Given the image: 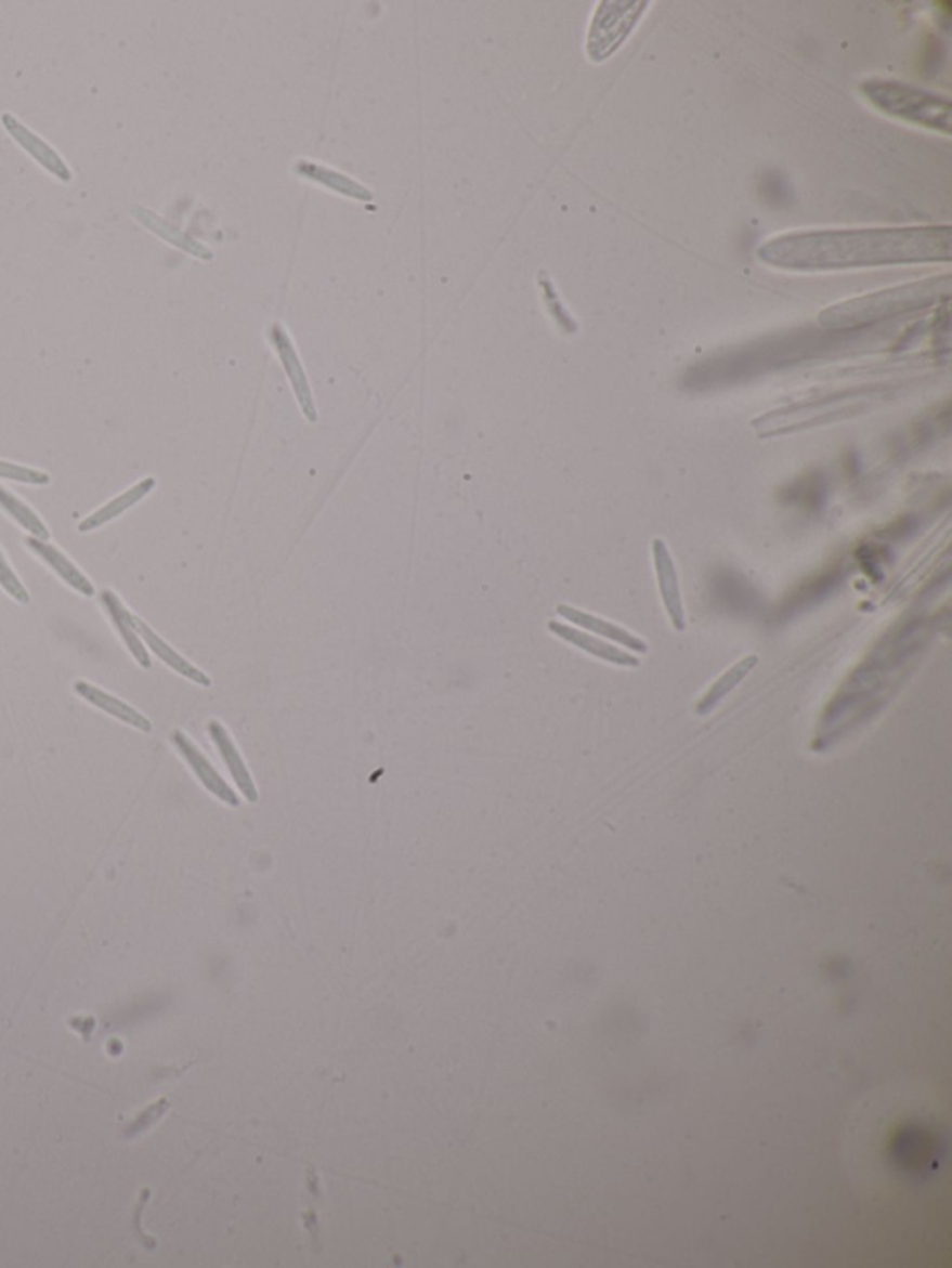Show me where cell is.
<instances>
[{"label":"cell","mask_w":952,"mask_h":1268,"mask_svg":"<svg viewBox=\"0 0 952 1268\" xmlns=\"http://www.w3.org/2000/svg\"><path fill=\"white\" fill-rule=\"evenodd\" d=\"M650 2L645 0H607L601 2L591 17L586 53L591 62H604L624 45L630 32L644 17Z\"/></svg>","instance_id":"277c9868"},{"label":"cell","mask_w":952,"mask_h":1268,"mask_svg":"<svg viewBox=\"0 0 952 1268\" xmlns=\"http://www.w3.org/2000/svg\"><path fill=\"white\" fill-rule=\"evenodd\" d=\"M101 603H103V606H105V611L108 612V616H110V619H113L116 631L119 632V637L123 638V642H126L127 648H129V651H131V655L134 657V661H136V663H139L142 668H145V670H147V668H152V658H149V653H147V650H145V645L142 644V638L139 637V632H136V629H134V624H132L134 614H131V612L127 611L126 606H123V603L119 601L118 596H116L114 592H110V590H103V592H101Z\"/></svg>","instance_id":"4fadbf2b"},{"label":"cell","mask_w":952,"mask_h":1268,"mask_svg":"<svg viewBox=\"0 0 952 1268\" xmlns=\"http://www.w3.org/2000/svg\"><path fill=\"white\" fill-rule=\"evenodd\" d=\"M134 629L139 632V637L144 640L145 644L149 645V650L157 655L162 663L168 664L171 670L178 671L179 676L191 679L192 683L201 684V687H210L209 677L205 676L204 671L196 668L194 664L188 663L186 658L181 657L178 651L171 650L170 645L166 644L162 638L158 637L157 632L149 629V625L144 624L142 619L132 618Z\"/></svg>","instance_id":"5bb4252c"},{"label":"cell","mask_w":952,"mask_h":1268,"mask_svg":"<svg viewBox=\"0 0 952 1268\" xmlns=\"http://www.w3.org/2000/svg\"><path fill=\"white\" fill-rule=\"evenodd\" d=\"M756 655H749V657L739 661L733 668H729L722 677H718L715 683L710 684L709 691L705 692L702 700L697 702V715H709L710 710L715 709L716 705L720 704L729 692L735 691L739 683L744 681V677L756 668Z\"/></svg>","instance_id":"ac0fdd59"},{"label":"cell","mask_w":952,"mask_h":1268,"mask_svg":"<svg viewBox=\"0 0 952 1268\" xmlns=\"http://www.w3.org/2000/svg\"><path fill=\"white\" fill-rule=\"evenodd\" d=\"M0 508H2V510H4V512H6L8 515H10V518H12L15 523H17V525L23 526L27 533L32 534V538L43 539V541L51 539V533H49V528L43 525V521H41L40 518H38V515H36V513H34L32 510H30V508H28L27 505L23 502V500L17 499V497H15L12 492H8L6 487L2 486H0Z\"/></svg>","instance_id":"d6986e66"},{"label":"cell","mask_w":952,"mask_h":1268,"mask_svg":"<svg viewBox=\"0 0 952 1268\" xmlns=\"http://www.w3.org/2000/svg\"><path fill=\"white\" fill-rule=\"evenodd\" d=\"M132 217H136V220H140L142 224L147 225L149 230L155 231L158 237L170 240L171 244H175V246L183 248V250L191 251V253H194V256L204 257V259H210V251L205 250L201 244H197L196 240H192V238L184 237L183 233H179L178 230H173L171 225L166 224L162 218H158L157 214H153L152 211H147V209H144V207H134V209H132Z\"/></svg>","instance_id":"ffe728a7"},{"label":"cell","mask_w":952,"mask_h":1268,"mask_svg":"<svg viewBox=\"0 0 952 1268\" xmlns=\"http://www.w3.org/2000/svg\"><path fill=\"white\" fill-rule=\"evenodd\" d=\"M0 121H2V126H4V129H6L8 134H10V136H12V139H14L15 142H17V144H19L21 147H23V149H25V152H27L28 155H30V157H32L34 160H36V162L41 166V168H45V170L49 171L51 175L60 179V181H64V183H69V181H71L73 173L71 170H69V166L66 165V160L62 158V155H60V153L56 152L54 147H51V145L47 144L45 140L40 139V136H38L36 132L30 131L27 126H23L19 119L15 118L14 114H2Z\"/></svg>","instance_id":"52a82bcc"},{"label":"cell","mask_w":952,"mask_h":1268,"mask_svg":"<svg viewBox=\"0 0 952 1268\" xmlns=\"http://www.w3.org/2000/svg\"><path fill=\"white\" fill-rule=\"evenodd\" d=\"M0 586H2V588L6 590L8 596H10L12 599H15L17 603L27 605L28 601H30V596H28L27 588L21 585L19 577H17V575L14 573V570L10 567V564H8L6 559H4V554H2V552H0Z\"/></svg>","instance_id":"603a6c76"},{"label":"cell","mask_w":952,"mask_h":1268,"mask_svg":"<svg viewBox=\"0 0 952 1268\" xmlns=\"http://www.w3.org/2000/svg\"><path fill=\"white\" fill-rule=\"evenodd\" d=\"M25 544H27L28 549H30V551H32L34 554L38 557V559L43 560V562H45V564L49 565V567H51V570H53V572L56 573V575H58V577L62 578V580H64V583H66L69 588H73L75 592L82 593L84 598H93V596H95V588H93L92 583H90V578H86L84 573L80 572L79 567L73 564L71 560L67 559L66 554L60 551V549L51 546L49 541H43V539L38 538H30V536L25 539Z\"/></svg>","instance_id":"30bf717a"},{"label":"cell","mask_w":952,"mask_h":1268,"mask_svg":"<svg viewBox=\"0 0 952 1268\" xmlns=\"http://www.w3.org/2000/svg\"><path fill=\"white\" fill-rule=\"evenodd\" d=\"M75 692L82 700H86L88 704H92L93 707H97V709L103 710L106 715H110V717L118 718L119 722L132 725V728L144 731V733L152 731V722L142 713L132 709L131 705H127L126 702H121L118 697L110 696L108 692L101 691L97 687L86 683V681H77L75 683Z\"/></svg>","instance_id":"7c38bea8"},{"label":"cell","mask_w":952,"mask_h":1268,"mask_svg":"<svg viewBox=\"0 0 952 1268\" xmlns=\"http://www.w3.org/2000/svg\"><path fill=\"white\" fill-rule=\"evenodd\" d=\"M952 276H934L921 282L907 283L899 287L873 292L868 297L852 298L835 303L822 311L819 324L822 328L855 329L869 324L881 323L891 316L907 315L926 310L934 303L951 297Z\"/></svg>","instance_id":"7a4b0ae2"},{"label":"cell","mask_w":952,"mask_h":1268,"mask_svg":"<svg viewBox=\"0 0 952 1268\" xmlns=\"http://www.w3.org/2000/svg\"><path fill=\"white\" fill-rule=\"evenodd\" d=\"M651 554H653V564H655V573H657L658 592L663 599L664 611L668 614L674 629L684 631L687 618H684L683 599H681L679 578H677L676 564L671 559L670 549L663 539L655 538L651 541Z\"/></svg>","instance_id":"8992f818"},{"label":"cell","mask_w":952,"mask_h":1268,"mask_svg":"<svg viewBox=\"0 0 952 1268\" xmlns=\"http://www.w3.org/2000/svg\"><path fill=\"white\" fill-rule=\"evenodd\" d=\"M209 733L214 744H217V748L220 749V754L224 757L225 764H227L233 780L237 783L238 789L246 796L248 802L256 803L259 800L256 783L251 780L250 772L246 769L243 757L238 754L237 746L231 741V736L227 735L224 725L217 722V720H212L209 723Z\"/></svg>","instance_id":"9a60e30c"},{"label":"cell","mask_w":952,"mask_h":1268,"mask_svg":"<svg viewBox=\"0 0 952 1268\" xmlns=\"http://www.w3.org/2000/svg\"><path fill=\"white\" fill-rule=\"evenodd\" d=\"M171 743L179 749V754L184 757V761L191 764V769L196 772L197 780L204 783L205 789L210 790L212 795L220 798L227 806H231V808H238L240 800L235 795V790L231 789L230 785L224 782V777L218 774L217 770L212 769V764L205 759L204 754L196 748V744L192 743L188 736L181 733V731H175L171 735Z\"/></svg>","instance_id":"ba28073f"},{"label":"cell","mask_w":952,"mask_h":1268,"mask_svg":"<svg viewBox=\"0 0 952 1268\" xmlns=\"http://www.w3.org/2000/svg\"><path fill=\"white\" fill-rule=\"evenodd\" d=\"M860 92L871 105L891 118L902 119L928 131L951 134V101L917 86L899 80L869 79L861 82Z\"/></svg>","instance_id":"3957f363"},{"label":"cell","mask_w":952,"mask_h":1268,"mask_svg":"<svg viewBox=\"0 0 952 1268\" xmlns=\"http://www.w3.org/2000/svg\"><path fill=\"white\" fill-rule=\"evenodd\" d=\"M539 287H542V292H544V300H546L547 303V310H549V313H551L552 318L557 321V324H559L560 328L564 329V331H568V334H573L575 328H577V324L573 323L572 316L568 315V311L562 308V303H560L559 297H557V292H555V289H552V283L547 279L546 274H539Z\"/></svg>","instance_id":"7402d4cb"},{"label":"cell","mask_w":952,"mask_h":1268,"mask_svg":"<svg viewBox=\"0 0 952 1268\" xmlns=\"http://www.w3.org/2000/svg\"><path fill=\"white\" fill-rule=\"evenodd\" d=\"M557 612H559L562 618L578 625L581 629L596 632L599 637L609 638V640L616 642V644L629 648L630 651L648 653V650H650L648 644H645V640L638 638L637 635H633V632L627 631L624 627H620V625L612 624L609 619L599 618V616H594V614H588L585 611H578V609H573L570 605H559L557 606Z\"/></svg>","instance_id":"8fae6325"},{"label":"cell","mask_w":952,"mask_h":1268,"mask_svg":"<svg viewBox=\"0 0 952 1268\" xmlns=\"http://www.w3.org/2000/svg\"><path fill=\"white\" fill-rule=\"evenodd\" d=\"M168 1107H170V1103H168L166 1099H160L158 1103L153 1104V1107H149V1109H145V1111L140 1114L139 1120H136V1122H132V1124L127 1127L126 1137H136V1135H140L142 1130L149 1129V1127H152V1125L157 1122L158 1117L165 1114Z\"/></svg>","instance_id":"cb8c5ba5"},{"label":"cell","mask_w":952,"mask_h":1268,"mask_svg":"<svg viewBox=\"0 0 952 1268\" xmlns=\"http://www.w3.org/2000/svg\"><path fill=\"white\" fill-rule=\"evenodd\" d=\"M757 257L769 266L791 272L951 263L952 227L798 231L762 244Z\"/></svg>","instance_id":"6da1fadb"},{"label":"cell","mask_w":952,"mask_h":1268,"mask_svg":"<svg viewBox=\"0 0 952 1268\" xmlns=\"http://www.w3.org/2000/svg\"><path fill=\"white\" fill-rule=\"evenodd\" d=\"M295 171L300 178L323 184L329 191L339 192L347 198L373 201V192L365 188L363 184L355 183L354 179L342 175L341 171L329 170L326 166H318L315 162H309V160H298L295 165Z\"/></svg>","instance_id":"2e32d148"},{"label":"cell","mask_w":952,"mask_h":1268,"mask_svg":"<svg viewBox=\"0 0 952 1268\" xmlns=\"http://www.w3.org/2000/svg\"><path fill=\"white\" fill-rule=\"evenodd\" d=\"M155 486H157V480L153 479V476L142 480V482H139L136 486H132L131 489H127L126 494L118 495V497L110 500L108 505H105L103 508H99L97 512H93L92 515H88V518H86V520L80 523L79 533H90V531H95V528H99V526L106 525L108 521L116 520V518H119L121 513L127 512V510L134 507V505H139L140 500L145 499L147 495L152 494L153 489H155Z\"/></svg>","instance_id":"e0dca14e"},{"label":"cell","mask_w":952,"mask_h":1268,"mask_svg":"<svg viewBox=\"0 0 952 1268\" xmlns=\"http://www.w3.org/2000/svg\"><path fill=\"white\" fill-rule=\"evenodd\" d=\"M549 631L555 632L557 637L565 640L568 644L575 645L578 650L585 651L591 657L601 658L604 663L616 664V666H625V668H637L640 666V658L625 653L616 645L607 644L599 638L591 637L588 632L578 631L575 627L570 625L559 624V622H549L547 624Z\"/></svg>","instance_id":"9c48e42d"},{"label":"cell","mask_w":952,"mask_h":1268,"mask_svg":"<svg viewBox=\"0 0 952 1268\" xmlns=\"http://www.w3.org/2000/svg\"><path fill=\"white\" fill-rule=\"evenodd\" d=\"M0 479L14 480V482L30 484V486H47L51 482V476L43 471L4 460H0Z\"/></svg>","instance_id":"44dd1931"},{"label":"cell","mask_w":952,"mask_h":1268,"mask_svg":"<svg viewBox=\"0 0 952 1268\" xmlns=\"http://www.w3.org/2000/svg\"><path fill=\"white\" fill-rule=\"evenodd\" d=\"M269 339L282 360L285 372L289 376L290 385L295 389V395L300 408H302L303 417L309 422H315L318 414H316L313 393H311L308 376H305V370L300 363V357L296 354L295 344L290 341L289 334L283 329L282 324H272L269 329Z\"/></svg>","instance_id":"5b68a950"}]
</instances>
